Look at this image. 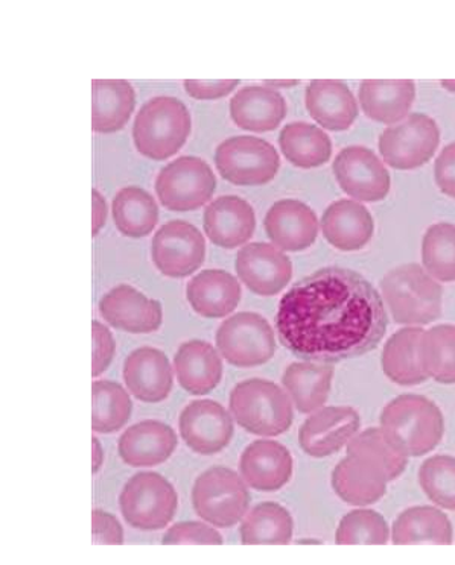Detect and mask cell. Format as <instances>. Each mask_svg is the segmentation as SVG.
Listing matches in <instances>:
<instances>
[{"label":"cell","mask_w":455,"mask_h":565,"mask_svg":"<svg viewBox=\"0 0 455 565\" xmlns=\"http://www.w3.org/2000/svg\"><path fill=\"white\" fill-rule=\"evenodd\" d=\"M216 179L207 161L184 156L167 164L156 179V193L171 212H193L211 201Z\"/></svg>","instance_id":"9c48e42d"},{"label":"cell","mask_w":455,"mask_h":565,"mask_svg":"<svg viewBox=\"0 0 455 565\" xmlns=\"http://www.w3.org/2000/svg\"><path fill=\"white\" fill-rule=\"evenodd\" d=\"M125 522L139 531H160L176 516L179 495L163 476L144 471L125 483L119 498Z\"/></svg>","instance_id":"52a82bcc"},{"label":"cell","mask_w":455,"mask_h":565,"mask_svg":"<svg viewBox=\"0 0 455 565\" xmlns=\"http://www.w3.org/2000/svg\"><path fill=\"white\" fill-rule=\"evenodd\" d=\"M240 471L245 483L253 490L279 491L293 476L292 454L281 443L260 439L250 444L241 455Z\"/></svg>","instance_id":"44dd1931"},{"label":"cell","mask_w":455,"mask_h":565,"mask_svg":"<svg viewBox=\"0 0 455 565\" xmlns=\"http://www.w3.org/2000/svg\"><path fill=\"white\" fill-rule=\"evenodd\" d=\"M441 143L436 120L422 113H413L404 122L392 125L380 137L382 160L394 169H416L428 163Z\"/></svg>","instance_id":"8fae6325"},{"label":"cell","mask_w":455,"mask_h":565,"mask_svg":"<svg viewBox=\"0 0 455 565\" xmlns=\"http://www.w3.org/2000/svg\"><path fill=\"white\" fill-rule=\"evenodd\" d=\"M419 362L428 379L443 385L455 383V326L424 330L417 345Z\"/></svg>","instance_id":"8d00e7d4"},{"label":"cell","mask_w":455,"mask_h":565,"mask_svg":"<svg viewBox=\"0 0 455 565\" xmlns=\"http://www.w3.org/2000/svg\"><path fill=\"white\" fill-rule=\"evenodd\" d=\"M422 333L424 330L419 327H405L398 330L382 350V371L396 385L416 386L428 381L417 354Z\"/></svg>","instance_id":"d6a6232c"},{"label":"cell","mask_w":455,"mask_h":565,"mask_svg":"<svg viewBox=\"0 0 455 565\" xmlns=\"http://www.w3.org/2000/svg\"><path fill=\"white\" fill-rule=\"evenodd\" d=\"M419 486L438 508L455 511V458L437 455L419 468Z\"/></svg>","instance_id":"60d3db41"},{"label":"cell","mask_w":455,"mask_h":565,"mask_svg":"<svg viewBox=\"0 0 455 565\" xmlns=\"http://www.w3.org/2000/svg\"><path fill=\"white\" fill-rule=\"evenodd\" d=\"M92 128L96 132H116L135 111L136 92L128 81L95 79L92 83Z\"/></svg>","instance_id":"1f68e13d"},{"label":"cell","mask_w":455,"mask_h":565,"mask_svg":"<svg viewBox=\"0 0 455 565\" xmlns=\"http://www.w3.org/2000/svg\"><path fill=\"white\" fill-rule=\"evenodd\" d=\"M241 296L240 281L223 269L201 270L187 286V298L193 312L212 320L231 315L240 305Z\"/></svg>","instance_id":"d4e9b609"},{"label":"cell","mask_w":455,"mask_h":565,"mask_svg":"<svg viewBox=\"0 0 455 565\" xmlns=\"http://www.w3.org/2000/svg\"><path fill=\"white\" fill-rule=\"evenodd\" d=\"M92 429L96 434H115L124 429L131 417L130 395L119 383L96 381L92 385Z\"/></svg>","instance_id":"74e56055"},{"label":"cell","mask_w":455,"mask_h":565,"mask_svg":"<svg viewBox=\"0 0 455 565\" xmlns=\"http://www.w3.org/2000/svg\"><path fill=\"white\" fill-rule=\"evenodd\" d=\"M299 84V81H267L269 88L275 87H294Z\"/></svg>","instance_id":"f907efd6"},{"label":"cell","mask_w":455,"mask_h":565,"mask_svg":"<svg viewBox=\"0 0 455 565\" xmlns=\"http://www.w3.org/2000/svg\"><path fill=\"white\" fill-rule=\"evenodd\" d=\"M207 341H188L174 356L177 381L187 393L207 395L223 379V359Z\"/></svg>","instance_id":"4316f807"},{"label":"cell","mask_w":455,"mask_h":565,"mask_svg":"<svg viewBox=\"0 0 455 565\" xmlns=\"http://www.w3.org/2000/svg\"><path fill=\"white\" fill-rule=\"evenodd\" d=\"M240 81H184V90L193 99L213 100L224 98L235 90Z\"/></svg>","instance_id":"bcb514c9"},{"label":"cell","mask_w":455,"mask_h":565,"mask_svg":"<svg viewBox=\"0 0 455 565\" xmlns=\"http://www.w3.org/2000/svg\"><path fill=\"white\" fill-rule=\"evenodd\" d=\"M179 439L174 429L162 422H140L128 427L119 438L120 459L133 468H148L167 462Z\"/></svg>","instance_id":"603a6c76"},{"label":"cell","mask_w":455,"mask_h":565,"mask_svg":"<svg viewBox=\"0 0 455 565\" xmlns=\"http://www.w3.org/2000/svg\"><path fill=\"white\" fill-rule=\"evenodd\" d=\"M191 135L187 105L171 96L152 98L140 108L133 125V140L140 154L162 161L176 156Z\"/></svg>","instance_id":"5b68a950"},{"label":"cell","mask_w":455,"mask_h":565,"mask_svg":"<svg viewBox=\"0 0 455 565\" xmlns=\"http://www.w3.org/2000/svg\"><path fill=\"white\" fill-rule=\"evenodd\" d=\"M382 298L398 324L426 326L441 318L442 286L416 264L398 266L381 281Z\"/></svg>","instance_id":"3957f363"},{"label":"cell","mask_w":455,"mask_h":565,"mask_svg":"<svg viewBox=\"0 0 455 565\" xmlns=\"http://www.w3.org/2000/svg\"><path fill=\"white\" fill-rule=\"evenodd\" d=\"M92 451H94V455H92V466H94L92 467V471L96 475L100 470V467H103L104 462L103 446H100L96 438L92 439Z\"/></svg>","instance_id":"681fc988"},{"label":"cell","mask_w":455,"mask_h":565,"mask_svg":"<svg viewBox=\"0 0 455 565\" xmlns=\"http://www.w3.org/2000/svg\"><path fill=\"white\" fill-rule=\"evenodd\" d=\"M92 205H94V213H92V222H94V236L103 230L107 221V203L104 196L100 195L96 189L92 192Z\"/></svg>","instance_id":"c3c4849f"},{"label":"cell","mask_w":455,"mask_h":565,"mask_svg":"<svg viewBox=\"0 0 455 565\" xmlns=\"http://www.w3.org/2000/svg\"><path fill=\"white\" fill-rule=\"evenodd\" d=\"M373 230V217L360 201H336L321 216L325 239L340 252L364 248L372 241Z\"/></svg>","instance_id":"cb8c5ba5"},{"label":"cell","mask_w":455,"mask_h":565,"mask_svg":"<svg viewBox=\"0 0 455 565\" xmlns=\"http://www.w3.org/2000/svg\"><path fill=\"white\" fill-rule=\"evenodd\" d=\"M422 262L431 277L455 281V225L437 222L426 230L422 241Z\"/></svg>","instance_id":"f35d334b"},{"label":"cell","mask_w":455,"mask_h":565,"mask_svg":"<svg viewBox=\"0 0 455 565\" xmlns=\"http://www.w3.org/2000/svg\"><path fill=\"white\" fill-rule=\"evenodd\" d=\"M92 536L95 546L108 544V546H120L124 544V529L118 519L106 511L95 510L92 514Z\"/></svg>","instance_id":"f6af8a7d"},{"label":"cell","mask_w":455,"mask_h":565,"mask_svg":"<svg viewBox=\"0 0 455 565\" xmlns=\"http://www.w3.org/2000/svg\"><path fill=\"white\" fill-rule=\"evenodd\" d=\"M92 374L94 377L103 374L110 366L115 356L116 344L110 330L99 321L92 322Z\"/></svg>","instance_id":"ee69618b"},{"label":"cell","mask_w":455,"mask_h":565,"mask_svg":"<svg viewBox=\"0 0 455 565\" xmlns=\"http://www.w3.org/2000/svg\"><path fill=\"white\" fill-rule=\"evenodd\" d=\"M216 349L236 369H255L272 361L276 339L272 326L255 312H240L216 330Z\"/></svg>","instance_id":"ba28073f"},{"label":"cell","mask_w":455,"mask_h":565,"mask_svg":"<svg viewBox=\"0 0 455 565\" xmlns=\"http://www.w3.org/2000/svg\"><path fill=\"white\" fill-rule=\"evenodd\" d=\"M124 382L127 390L144 403H160L174 386V373L163 351L142 347L124 362Z\"/></svg>","instance_id":"ac0fdd59"},{"label":"cell","mask_w":455,"mask_h":565,"mask_svg":"<svg viewBox=\"0 0 455 565\" xmlns=\"http://www.w3.org/2000/svg\"><path fill=\"white\" fill-rule=\"evenodd\" d=\"M334 374L329 363L294 362L285 370L282 385L300 414H313L328 402Z\"/></svg>","instance_id":"4dcf8cb0"},{"label":"cell","mask_w":455,"mask_h":565,"mask_svg":"<svg viewBox=\"0 0 455 565\" xmlns=\"http://www.w3.org/2000/svg\"><path fill=\"white\" fill-rule=\"evenodd\" d=\"M299 544H320V541L304 540L299 541Z\"/></svg>","instance_id":"f5cc1de1"},{"label":"cell","mask_w":455,"mask_h":565,"mask_svg":"<svg viewBox=\"0 0 455 565\" xmlns=\"http://www.w3.org/2000/svg\"><path fill=\"white\" fill-rule=\"evenodd\" d=\"M163 546H187V544H195V546H221L223 536L209 526L207 523L200 522H181L168 529L163 535Z\"/></svg>","instance_id":"7bdbcfd3"},{"label":"cell","mask_w":455,"mask_h":565,"mask_svg":"<svg viewBox=\"0 0 455 565\" xmlns=\"http://www.w3.org/2000/svg\"><path fill=\"white\" fill-rule=\"evenodd\" d=\"M389 327L384 301L352 269H318L282 297L276 313L281 344L305 361L337 363L380 345Z\"/></svg>","instance_id":"6da1fadb"},{"label":"cell","mask_w":455,"mask_h":565,"mask_svg":"<svg viewBox=\"0 0 455 565\" xmlns=\"http://www.w3.org/2000/svg\"><path fill=\"white\" fill-rule=\"evenodd\" d=\"M434 177L441 192L455 198V143L442 149L434 167Z\"/></svg>","instance_id":"7dc6e473"},{"label":"cell","mask_w":455,"mask_h":565,"mask_svg":"<svg viewBox=\"0 0 455 565\" xmlns=\"http://www.w3.org/2000/svg\"><path fill=\"white\" fill-rule=\"evenodd\" d=\"M113 221L124 236L139 239L147 237L159 221L156 200L144 189L128 185L113 200Z\"/></svg>","instance_id":"d590c367"},{"label":"cell","mask_w":455,"mask_h":565,"mask_svg":"<svg viewBox=\"0 0 455 565\" xmlns=\"http://www.w3.org/2000/svg\"><path fill=\"white\" fill-rule=\"evenodd\" d=\"M99 313L115 329L131 334H150L162 326L163 310L130 285H119L100 298Z\"/></svg>","instance_id":"e0dca14e"},{"label":"cell","mask_w":455,"mask_h":565,"mask_svg":"<svg viewBox=\"0 0 455 565\" xmlns=\"http://www.w3.org/2000/svg\"><path fill=\"white\" fill-rule=\"evenodd\" d=\"M332 171L343 192L357 201L377 203L390 191V173L369 148L341 149L334 160Z\"/></svg>","instance_id":"4fadbf2b"},{"label":"cell","mask_w":455,"mask_h":565,"mask_svg":"<svg viewBox=\"0 0 455 565\" xmlns=\"http://www.w3.org/2000/svg\"><path fill=\"white\" fill-rule=\"evenodd\" d=\"M235 268L240 280L261 297L277 296L293 277L287 254L265 242L243 246L236 254Z\"/></svg>","instance_id":"2e32d148"},{"label":"cell","mask_w":455,"mask_h":565,"mask_svg":"<svg viewBox=\"0 0 455 565\" xmlns=\"http://www.w3.org/2000/svg\"><path fill=\"white\" fill-rule=\"evenodd\" d=\"M331 482L343 502L352 507H369L384 498L390 480L372 459L348 455L334 468Z\"/></svg>","instance_id":"d6986e66"},{"label":"cell","mask_w":455,"mask_h":565,"mask_svg":"<svg viewBox=\"0 0 455 565\" xmlns=\"http://www.w3.org/2000/svg\"><path fill=\"white\" fill-rule=\"evenodd\" d=\"M305 103L313 119L329 131H345L358 116L356 96L343 81H313L306 88Z\"/></svg>","instance_id":"484cf974"},{"label":"cell","mask_w":455,"mask_h":565,"mask_svg":"<svg viewBox=\"0 0 455 565\" xmlns=\"http://www.w3.org/2000/svg\"><path fill=\"white\" fill-rule=\"evenodd\" d=\"M231 414L237 426L257 437H279L292 427L294 403L276 383L250 379L231 394Z\"/></svg>","instance_id":"277c9868"},{"label":"cell","mask_w":455,"mask_h":565,"mask_svg":"<svg viewBox=\"0 0 455 565\" xmlns=\"http://www.w3.org/2000/svg\"><path fill=\"white\" fill-rule=\"evenodd\" d=\"M453 524L448 515L433 507H414L394 520L392 543L396 546H449Z\"/></svg>","instance_id":"f546056e"},{"label":"cell","mask_w":455,"mask_h":565,"mask_svg":"<svg viewBox=\"0 0 455 565\" xmlns=\"http://www.w3.org/2000/svg\"><path fill=\"white\" fill-rule=\"evenodd\" d=\"M381 430L387 441L406 458L431 454L445 435V419L436 403L424 395L404 394L382 409Z\"/></svg>","instance_id":"7a4b0ae2"},{"label":"cell","mask_w":455,"mask_h":565,"mask_svg":"<svg viewBox=\"0 0 455 565\" xmlns=\"http://www.w3.org/2000/svg\"><path fill=\"white\" fill-rule=\"evenodd\" d=\"M348 455H361L372 459L385 471L390 482L400 478L409 463V458L387 441L381 427L380 429L372 427V429L357 434L348 444Z\"/></svg>","instance_id":"b9f144b4"},{"label":"cell","mask_w":455,"mask_h":565,"mask_svg":"<svg viewBox=\"0 0 455 565\" xmlns=\"http://www.w3.org/2000/svg\"><path fill=\"white\" fill-rule=\"evenodd\" d=\"M151 257L163 276L184 278L204 264L207 241L195 225L169 221L152 237Z\"/></svg>","instance_id":"7c38bea8"},{"label":"cell","mask_w":455,"mask_h":565,"mask_svg":"<svg viewBox=\"0 0 455 565\" xmlns=\"http://www.w3.org/2000/svg\"><path fill=\"white\" fill-rule=\"evenodd\" d=\"M362 111L377 122L393 125L404 119L416 98L413 81H362L358 93Z\"/></svg>","instance_id":"f1b7e54d"},{"label":"cell","mask_w":455,"mask_h":565,"mask_svg":"<svg viewBox=\"0 0 455 565\" xmlns=\"http://www.w3.org/2000/svg\"><path fill=\"white\" fill-rule=\"evenodd\" d=\"M192 504L197 515L220 529L236 526L248 511L245 480L225 467H213L195 480Z\"/></svg>","instance_id":"8992f818"},{"label":"cell","mask_w":455,"mask_h":565,"mask_svg":"<svg viewBox=\"0 0 455 565\" xmlns=\"http://www.w3.org/2000/svg\"><path fill=\"white\" fill-rule=\"evenodd\" d=\"M390 540V529L384 516L372 510L350 511L338 524V546H384Z\"/></svg>","instance_id":"ab89813d"},{"label":"cell","mask_w":455,"mask_h":565,"mask_svg":"<svg viewBox=\"0 0 455 565\" xmlns=\"http://www.w3.org/2000/svg\"><path fill=\"white\" fill-rule=\"evenodd\" d=\"M268 239L282 252H305L317 239L318 220L309 205L281 200L272 205L264 221Z\"/></svg>","instance_id":"ffe728a7"},{"label":"cell","mask_w":455,"mask_h":565,"mask_svg":"<svg viewBox=\"0 0 455 565\" xmlns=\"http://www.w3.org/2000/svg\"><path fill=\"white\" fill-rule=\"evenodd\" d=\"M293 516L275 502L257 504L241 523V543L244 546H285L292 543Z\"/></svg>","instance_id":"836d02e7"},{"label":"cell","mask_w":455,"mask_h":565,"mask_svg":"<svg viewBox=\"0 0 455 565\" xmlns=\"http://www.w3.org/2000/svg\"><path fill=\"white\" fill-rule=\"evenodd\" d=\"M204 233L213 245L235 249L252 239L256 228L255 212L243 198H216L204 210Z\"/></svg>","instance_id":"7402d4cb"},{"label":"cell","mask_w":455,"mask_h":565,"mask_svg":"<svg viewBox=\"0 0 455 565\" xmlns=\"http://www.w3.org/2000/svg\"><path fill=\"white\" fill-rule=\"evenodd\" d=\"M279 145L285 159L294 167L311 169L331 160L332 141L324 129L306 122H293L282 128Z\"/></svg>","instance_id":"e575fe53"},{"label":"cell","mask_w":455,"mask_h":565,"mask_svg":"<svg viewBox=\"0 0 455 565\" xmlns=\"http://www.w3.org/2000/svg\"><path fill=\"white\" fill-rule=\"evenodd\" d=\"M360 426V414L353 407H320L300 426L301 450L313 458H328L348 446Z\"/></svg>","instance_id":"9a60e30c"},{"label":"cell","mask_w":455,"mask_h":565,"mask_svg":"<svg viewBox=\"0 0 455 565\" xmlns=\"http://www.w3.org/2000/svg\"><path fill=\"white\" fill-rule=\"evenodd\" d=\"M215 167L229 183L264 185L275 179L281 159L275 147L267 140L236 136L224 140L216 148Z\"/></svg>","instance_id":"30bf717a"},{"label":"cell","mask_w":455,"mask_h":565,"mask_svg":"<svg viewBox=\"0 0 455 565\" xmlns=\"http://www.w3.org/2000/svg\"><path fill=\"white\" fill-rule=\"evenodd\" d=\"M442 86L448 92L455 93V81H442Z\"/></svg>","instance_id":"816d5d0a"},{"label":"cell","mask_w":455,"mask_h":565,"mask_svg":"<svg viewBox=\"0 0 455 565\" xmlns=\"http://www.w3.org/2000/svg\"><path fill=\"white\" fill-rule=\"evenodd\" d=\"M181 438L195 454L213 456L223 451L233 438V417L212 399L189 403L180 414Z\"/></svg>","instance_id":"5bb4252c"},{"label":"cell","mask_w":455,"mask_h":565,"mask_svg":"<svg viewBox=\"0 0 455 565\" xmlns=\"http://www.w3.org/2000/svg\"><path fill=\"white\" fill-rule=\"evenodd\" d=\"M233 122L247 131H273L287 116V103L279 92L269 87H245L231 100Z\"/></svg>","instance_id":"83f0119b"}]
</instances>
